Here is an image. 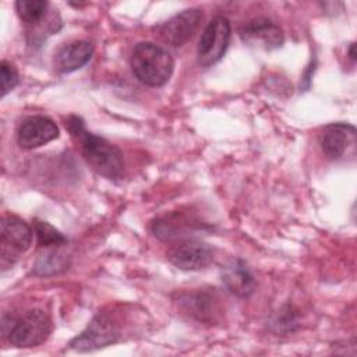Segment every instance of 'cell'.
<instances>
[{
    "label": "cell",
    "instance_id": "cell-1",
    "mask_svg": "<svg viewBox=\"0 0 357 357\" xmlns=\"http://www.w3.org/2000/svg\"><path fill=\"white\" fill-rule=\"evenodd\" d=\"M73 139L78 144L86 163L100 176L117 180L124 174L123 155L117 146L103 137H99L85 128V123L78 116H70L66 121Z\"/></svg>",
    "mask_w": 357,
    "mask_h": 357
},
{
    "label": "cell",
    "instance_id": "cell-2",
    "mask_svg": "<svg viewBox=\"0 0 357 357\" xmlns=\"http://www.w3.org/2000/svg\"><path fill=\"white\" fill-rule=\"evenodd\" d=\"M131 70L144 85H165L174 70L172 54L159 45L152 42H139L131 53Z\"/></svg>",
    "mask_w": 357,
    "mask_h": 357
},
{
    "label": "cell",
    "instance_id": "cell-3",
    "mask_svg": "<svg viewBox=\"0 0 357 357\" xmlns=\"http://www.w3.org/2000/svg\"><path fill=\"white\" fill-rule=\"evenodd\" d=\"M4 337L15 347L42 344L52 332V321L42 310H29L21 315H4L1 319Z\"/></svg>",
    "mask_w": 357,
    "mask_h": 357
},
{
    "label": "cell",
    "instance_id": "cell-4",
    "mask_svg": "<svg viewBox=\"0 0 357 357\" xmlns=\"http://www.w3.org/2000/svg\"><path fill=\"white\" fill-rule=\"evenodd\" d=\"M33 229L17 216H3L0 223V264L1 269L11 268L18 255L32 244Z\"/></svg>",
    "mask_w": 357,
    "mask_h": 357
},
{
    "label": "cell",
    "instance_id": "cell-5",
    "mask_svg": "<svg viewBox=\"0 0 357 357\" xmlns=\"http://www.w3.org/2000/svg\"><path fill=\"white\" fill-rule=\"evenodd\" d=\"M120 337V325L113 312H98L88 326L75 336L70 349L75 351H92L116 343Z\"/></svg>",
    "mask_w": 357,
    "mask_h": 357
},
{
    "label": "cell",
    "instance_id": "cell-6",
    "mask_svg": "<svg viewBox=\"0 0 357 357\" xmlns=\"http://www.w3.org/2000/svg\"><path fill=\"white\" fill-rule=\"evenodd\" d=\"M231 36V26L226 17L216 15L205 26L197 49V61L206 68L216 64L226 53Z\"/></svg>",
    "mask_w": 357,
    "mask_h": 357
},
{
    "label": "cell",
    "instance_id": "cell-7",
    "mask_svg": "<svg viewBox=\"0 0 357 357\" xmlns=\"http://www.w3.org/2000/svg\"><path fill=\"white\" fill-rule=\"evenodd\" d=\"M322 153L331 160L356 155L357 132L349 123H332L322 128L318 137Z\"/></svg>",
    "mask_w": 357,
    "mask_h": 357
},
{
    "label": "cell",
    "instance_id": "cell-8",
    "mask_svg": "<svg viewBox=\"0 0 357 357\" xmlns=\"http://www.w3.org/2000/svg\"><path fill=\"white\" fill-rule=\"evenodd\" d=\"M167 259L181 271H202L213 261L209 244L195 238H181L167 250Z\"/></svg>",
    "mask_w": 357,
    "mask_h": 357
},
{
    "label": "cell",
    "instance_id": "cell-9",
    "mask_svg": "<svg viewBox=\"0 0 357 357\" xmlns=\"http://www.w3.org/2000/svg\"><path fill=\"white\" fill-rule=\"evenodd\" d=\"M202 20V10L188 8L184 10L170 20L155 26L156 35L167 45L173 47L183 46L188 42L195 31L198 29Z\"/></svg>",
    "mask_w": 357,
    "mask_h": 357
},
{
    "label": "cell",
    "instance_id": "cell-10",
    "mask_svg": "<svg viewBox=\"0 0 357 357\" xmlns=\"http://www.w3.org/2000/svg\"><path fill=\"white\" fill-rule=\"evenodd\" d=\"M56 138H59V127L46 116L25 117L17 128V141L24 149L39 148Z\"/></svg>",
    "mask_w": 357,
    "mask_h": 357
},
{
    "label": "cell",
    "instance_id": "cell-11",
    "mask_svg": "<svg viewBox=\"0 0 357 357\" xmlns=\"http://www.w3.org/2000/svg\"><path fill=\"white\" fill-rule=\"evenodd\" d=\"M240 38L250 46L273 50L283 45L284 35L282 28L265 17L254 18L245 22L240 31Z\"/></svg>",
    "mask_w": 357,
    "mask_h": 357
},
{
    "label": "cell",
    "instance_id": "cell-12",
    "mask_svg": "<svg viewBox=\"0 0 357 357\" xmlns=\"http://www.w3.org/2000/svg\"><path fill=\"white\" fill-rule=\"evenodd\" d=\"M219 300L213 293L197 290L190 294L183 296L178 300L181 310L201 322H212L219 314Z\"/></svg>",
    "mask_w": 357,
    "mask_h": 357
},
{
    "label": "cell",
    "instance_id": "cell-13",
    "mask_svg": "<svg viewBox=\"0 0 357 357\" xmlns=\"http://www.w3.org/2000/svg\"><path fill=\"white\" fill-rule=\"evenodd\" d=\"M93 54V46L88 40H75L64 45L54 57V66L59 73L67 74L84 67Z\"/></svg>",
    "mask_w": 357,
    "mask_h": 357
},
{
    "label": "cell",
    "instance_id": "cell-14",
    "mask_svg": "<svg viewBox=\"0 0 357 357\" xmlns=\"http://www.w3.org/2000/svg\"><path fill=\"white\" fill-rule=\"evenodd\" d=\"M222 282L226 289L237 297H248L255 289V279L247 265L240 261H231L222 269Z\"/></svg>",
    "mask_w": 357,
    "mask_h": 357
},
{
    "label": "cell",
    "instance_id": "cell-15",
    "mask_svg": "<svg viewBox=\"0 0 357 357\" xmlns=\"http://www.w3.org/2000/svg\"><path fill=\"white\" fill-rule=\"evenodd\" d=\"M70 265V258L60 250H49L40 254L33 265V272L38 276H52L66 271Z\"/></svg>",
    "mask_w": 357,
    "mask_h": 357
},
{
    "label": "cell",
    "instance_id": "cell-16",
    "mask_svg": "<svg viewBox=\"0 0 357 357\" xmlns=\"http://www.w3.org/2000/svg\"><path fill=\"white\" fill-rule=\"evenodd\" d=\"M49 3L45 0H18L15 10L18 17L26 24H38L46 15Z\"/></svg>",
    "mask_w": 357,
    "mask_h": 357
},
{
    "label": "cell",
    "instance_id": "cell-17",
    "mask_svg": "<svg viewBox=\"0 0 357 357\" xmlns=\"http://www.w3.org/2000/svg\"><path fill=\"white\" fill-rule=\"evenodd\" d=\"M32 229L40 247H60L67 243V238L47 222L35 220Z\"/></svg>",
    "mask_w": 357,
    "mask_h": 357
},
{
    "label": "cell",
    "instance_id": "cell-18",
    "mask_svg": "<svg viewBox=\"0 0 357 357\" xmlns=\"http://www.w3.org/2000/svg\"><path fill=\"white\" fill-rule=\"evenodd\" d=\"M20 82V75L17 68L8 63L7 60H1L0 63V89L1 96H6L10 91H13Z\"/></svg>",
    "mask_w": 357,
    "mask_h": 357
},
{
    "label": "cell",
    "instance_id": "cell-19",
    "mask_svg": "<svg viewBox=\"0 0 357 357\" xmlns=\"http://www.w3.org/2000/svg\"><path fill=\"white\" fill-rule=\"evenodd\" d=\"M349 54H350V59H356V53H354V43L350 45V50H349Z\"/></svg>",
    "mask_w": 357,
    "mask_h": 357
}]
</instances>
